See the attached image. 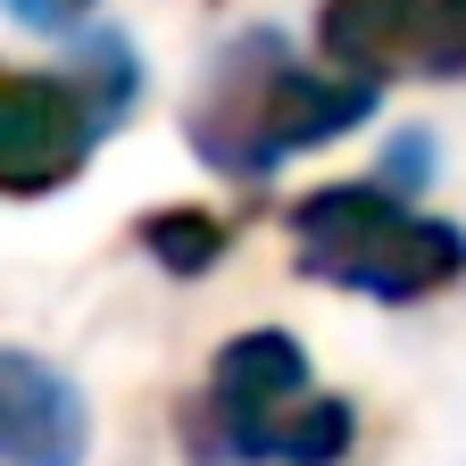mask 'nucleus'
I'll list each match as a JSON object with an SVG mask.
<instances>
[{
    "instance_id": "nucleus-2",
    "label": "nucleus",
    "mask_w": 466,
    "mask_h": 466,
    "mask_svg": "<svg viewBox=\"0 0 466 466\" xmlns=\"http://www.w3.org/2000/svg\"><path fill=\"white\" fill-rule=\"evenodd\" d=\"M367 116H375V84L341 76V67H300L283 50V34L258 25L217 50V67L192 100V150L233 184H258L283 158L325 150Z\"/></svg>"
},
{
    "instance_id": "nucleus-5",
    "label": "nucleus",
    "mask_w": 466,
    "mask_h": 466,
    "mask_svg": "<svg viewBox=\"0 0 466 466\" xmlns=\"http://www.w3.org/2000/svg\"><path fill=\"white\" fill-rule=\"evenodd\" d=\"M92 408L34 350H0V466H84Z\"/></svg>"
},
{
    "instance_id": "nucleus-3",
    "label": "nucleus",
    "mask_w": 466,
    "mask_h": 466,
    "mask_svg": "<svg viewBox=\"0 0 466 466\" xmlns=\"http://www.w3.org/2000/svg\"><path fill=\"white\" fill-rule=\"evenodd\" d=\"M291 258L317 283L367 291L383 309H417L466 283V233L450 217L408 208L391 184H325L291 200Z\"/></svg>"
},
{
    "instance_id": "nucleus-9",
    "label": "nucleus",
    "mask_w": 466,
    "mask_h": 466,
    "mask_svg": "<svg viewBox=\"0 0 466 466\" xmlns=\"http://www.w3.org/2000/svg\"><path fill=\"white\" fill-rule=\"evenodd\" d=\"M9 9L25 17V25H67V17H84L92 0H9Z\"/></svg>"
},
{
    "instance_id": "nucleus-4",
    "label": "nucleus",
    "mask_w": 466,
    "mask_h": 466,
    "mask_svg": "<svg viewBox=\"0 0 466 466\" xmlns=\"http://www.w3.org/2000/svg\"><path fill=\"white\" fill-rule=\"evenodd\" d=\"M134 92H142V67L126 42H92V58L67 76L0 67V200L67 192L84 158L100 150V134L134 108Z\"/></svg>"
},
{
    "instance_id": "nucleus-8",
    "label": "nucleus",
    "mask_w": 466,
    "mask_h": 466,
    "mask_svg": "<svg viewBox=\"0 0 466 466\" xmlns=\"http://www.w3.org/2000/svg\"><path fill=\"white\" fill-rule=\"evenodd\" d=\"M417 76H466V0H425Z\"/></svg>"
},
{
    "instance_id": "nucleus-7",
    "label": "nucleus",
    "mask_w": 466,
    "mask_h": 466,
    "mask_svg": "<svg viewBox=\"0 0 466 466\" xmlns=\"http://www.w3.org/2000/svg\"><path fill=\"white\" fill-rule=\"evenodd\" d=\"M142 250H150L167 275H184V283H192V275H217V267H225L233 225L208 217L200 200H192V208H150V217H142Z\"/></svg>"
},
{
    "instance_id": "nucleus-6",
    "label": "nucleus",
    "mask_w": 466,
    "mask_h": 466,
    "mask_svg": "<svg viewBox=\"0 0 466 466\" xmlns=\"http://www.w3.org/2000/svg\"><path fill=\"white\" fill-rule=\"evenodd\" d=\"M417 25H425V0H325L317 9V42H325V67L383 84V76H417Z\"/></svg>"
},
{
    "instance_id": "nucleus-1",
    "label": "nucleus",
    "mask_w": 466,
    "mask_h": 466,
    "mask_svg": "<svg viewBox=\"0 0 466 466\" xmlns=\"http://www.w3.org/2000/svg\"><path fill=\"white\" fill-rule=\"evenodd\" d=\"M359 441V408L309 383V350L258 325L233 333L208 383L184 400V450L192 466H341Z\"/></svg>"
}]
</instances>
